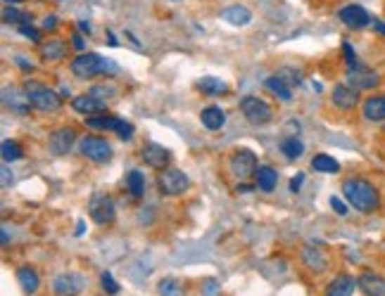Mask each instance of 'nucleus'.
<instances>
[{"mask_svg": "<svg viewBox=\"0 0 385 296\" xmlns=\"http://www.w3.org/2000/svg\"><path fill=\"white\" fill-rule=\"evenodd\" d=\"M136 133V128H133V123H129V121H124L122 119V123H119V128H117V135L122 137V140H131Z\"/></svg>", "mask_w": 385, "mask_h": 296, "instance_id": "ea45409f", "label": "nucleus"}, {"mask_svg": "<svg viewBox=\"0 0 385 296\" xmlns=\"http://www.w3.org/2000/svg\"><path fill=\"white\" fill-rule=\"evenodd\" d=\"M20 34H22V36H27V39H29L31 43H39V46H41V31H39V29H34L31 24H22V27H20Z\"/></svg>", "mask_w": 385, "mask_h": 296, "instance_id": "58836bf2", "label": "nucleus"}, {"mask_svg": "<svg viewBox=\"0 0 385 296\" xmlns=\"http://www.w3.org/2000/svg\"><path fill=\"white\" fill-rule=\"evenodd\" d=\"M331 206H333V211L338 213V216H347V211H350L347 209V204L340 197H331Z\"/></svg>", "mask_w": 385, "mask_h": 296, "instance_id": "79ce46f5", "label": "nucleus"}, {"mask_svg": "<svg viewBox=\"0 0 385 296\" xmlns=\"http://www.w3.org/2000/svg\"><path fill=\"white\" fill-rule=\"evenodd\" d=\"M238 192H243V194H247V192H252L254 187L252 185H247V182H238V187H235Z\"/></svg>", "mask_w": 385, "mask_h": 296, "instance_id": "de8ad7c7", "label": "nucleus"}, {"mask_svg": "<svg viewBox=\"0 0 385 296\" xmlns=\"http://www.w3.org/2000/svg\"><path fill=\"white\" fill-rule=\"evenodd\" d=\"M77 235H84V220H79V225H77Z\"/></svg>", "mask_w": 385, "mask_h": 296, "instance_id": "864d4df0", "label": "nucleus"}, {"mask_svg": "<svg viewBox=\"0 0 385 296\" xmlns=\"http://www.w3.org/2000/svg\"><path fill=\"white\" fill-rule=\"evenodd\" d=\"M383 133H385V128H383Z\"/></svg>", "mask_w": 385, "mask_h": 296, "instance_id": "6e6d98bb", "label": "nucleus"}, {"mask_svg": "<svg viewBox=\"0 0 385 296\" xmlns=\"http://www.w3.org/2000/svg\"><path fill=\"white\" fill-rule=\"evenodd\" d=\"M89 211H91V218L96 220L98 225H110V223H115V218H117V204H115V199L107 197V194L93 197Z\"/></svg>", "mask_w": 385, "mask_h": 296, "instance_id": "1a4fd4ad", "label": "nucleus"}, {"mask_svg": "<svg viewBox=\"0 0 385 296\" xmlns=\"http://www.w3.org/2000/svg\"><path fill=\"white\" fill-rule=\"evenodd\" d=\"M3 22L5 24H31V15H27V12H20L15 8H5L3 10Z\"/></svg>", "mask_w": 385, "mask_h": 296, "instance_id": "72a5a7b5", "label": "nucleus"}, {"mask_svg": "<svg viewBox=\"0 0 385 296\" xmlns=\"http://www.w3.org/2000/svg\"><path fill=\"white\" fill-rule=\"evenodd\" d=\"M343 55H345V65H347V69H355V67H359L357 53H355V48H352L350 43H343Z\"/></svg>", "mask_w": 385, "mask_h": 296, "instance_id": "e433bc0d", "label": "nucleus"}, {"mask_svg": "<svg viewBox=\"0 0 385 296\" xmlns=\"http://www.w3.org/2000/svg\"><path fill=\"white\" fill-rule=\"evenodd\" d=\"M72 109L79 112V114L98 116V114H107V102L91 95V93H84V95H77L72 100Z\"/></svg>", "mask_w": 385, "mask_h": 296, "instance_id": "4468645a", "label": "nucleus"}, {"mask_svg": "<svg viewBox=\"0 0 385 296\" xmlns=\"http://www.w3.org/2000/svg\"><path fill=\"white\" fill-rule=\"evenodd\" d=\"M24 90H27V97L34 109L39 112H58L62 107V95L53 90V88L39 83V81H24Z\"/></svg>", "mask_w": 385, "mask_h": 296, "instance_id": "7ed1b4c3", "label": "nucleus"}, {"mask_svg": "<svg viewBox=\"0 0 385 296\" xmlns=\"http://www.w3.org/2000/svg\"><path fill=\"white\" fill-rule=\"evenodd\" d=\"M79 29H81V31H84V34H89V36H91V31H93L89 22H79Z\"/></svg>", "mask_w": 385, "mask_h": 296, "instance_id": "3c124183", "label": "nucleus"}, {"mask_svg": "<svg viewBox=\"0 0 385 296\" xmlns=\"http://www.w3.org/2000/svg\"><path fill=\"white\" fill-rule=\"evenodd\" d=\"M302 263L316 275L326 273V270L331 268V258H328L324 247H316V244H307V247L302 249Z\"/></svg>", "mask_w": 385, "mask_h": 296, "instance_id": "f8f14e48", "label": "nucleus"}, {"mask_svg": "<svg viewBox=\"0 0 385 296\" xmlns=\"http://www.w3.org/2000/svg\"><path fill=\"white\" fill-rule=\"evenodd\" d=\"M86 287V277L81 273H62L53 280V292L58 296H77Z\"/></svg>", "mask_w": 385, "mask_h": 296, "instance_id": "9d476101", "label": "nucleus"}, {"mask_svg": "<svg viewBox=\"0 0 385 296\" xmlns=\"http://www.w3.org/2000/svg\"><path fill=\"white\" fill-rule=\"evenodd\" d=\"M357 289V280L352 275H335L331 282L326 285L324 296H352Z\"/></svg>", "mask_w": 385, "mask_h": 296, "instance_id": "aec40b11", "label": "nucleus"}, {"mask_svg": "<svg viewBox=\"0 0 385 296\" xmlns=\"http://www.w3.org/2000/svg\"><path fill=\"white\" fill-rule=\"evenodd\" d=\"M331 102L338 107V109L352 112L359 105V90L357 88H352V86H347V83H340V86L333 88Z\"/></svg>", "mask_w": 385, "mask_h": 296, "instance_id": "f3484780", "label": "nucleus"}, {"mask_svg": "<svg viewBox=\"0 0 385 296\" xmlns=\"http://www.w3.org/2000/svg\"><path fill=\"white\" fill-rule=\"evenodd\" d=\"M381 74L374 72V69H366V67H355V69H347V86L357 88L359 93L362 90H374V88L381 86Z\"/></svg>", "mask_w": 385, "mask_h": 296, "instance_id": "6e6552de", "label": "nucleus"}, {"mask_svg": "<svg viewBox=\"0 0 385 296\" xmlns=\"http://www.w3.org/2000/svg\"><path fill=\"white\" fill-rule=\"evenodd\" d=\"M266 90L269 93H274V97H278L281 102H290L293 100V93H290V86L285 83V81H281L278 76H271V79H266Z\"/></svg>", "mask_w": 385, "mask_h": 296, "instance_id": "c85d7f7f", "label": "nucleus"}, {"mask_svg": "<svg viewBox=\"0 0 385 296\" xmlns=\"http://www.w3.org/2000/svg\"><path fill=\"white\" fill-rule=\"evenodd\" d=\"M0 178H3V187H10L12 182H15V178H12V171H10L8 166L0 168Z\"/></svg>", "mask_w": 385, "mask_h": 296, "instance_id": "37998d69", "label": "nucleus"}, {"mask_svg": "<svg viewBox=\"0 0 385 296\" xmlns=\"http://www.w3.org/2000/svg\"><path fill=\"white\" fill-rule=\"evenodd\" d=\"M159 294L162 296H183L185 294V289L181 282L176 280V277H164V280H159Z\"/></svg>", "mask_w": 385, "mask_h": 296, "instance_id": "473e14b6", "label": "nucleus"}, {"mask_svg": "<svg viewBox=\"0 0 385 296\" xmlns=\"http://www.w3.org/2000/svg\"><path fill=\"white\" fill-rule=\"evenodd\" d=\"M219 289H221V285L216 280H204L202 282V292H204V296H216L219 294Z\"/></svg>", "mask_w": 385, "mask_h": 296, "instance_id": "a19ab883", "label": "nucleus"}, {"mask_svg": "<svg viewBox=\"0 0 385 296\" xmlns=\"http://www.w3.org/2000/svg\"><path fill=\"white\" fill-rule=\"evenodd\" d=\"M67 43L60 39H51L46 43H41V58L46 62H62L67 58Z\"/></svg>", "mask_w": 385, "mask_h": 296, "instance_id": "4be33fe9", "label": "nucleus"}, {"mask_svg": "<svg viewBox=\"0 0 385 296\" xmlns=\"http://www.w3.org/2000/svg\"><path fill=\"white\" fill-rule=\"evenodd\" d=\"M362 116L369 123H385V95H371L364 100Z\"/></svg>", "mask_w": 385, "mask_h": 296, "instance_id": "6ab92c4d", "label": "nucleus"}, {"mask_svg": "<svg viewBox=\"0 0 385 296\" xmlns=\"http://www.w3.org/2000/svg\"><path fill=\"white\" fill-rule=\"evenodd\" d=\"M15 3H20V0H5V5H15Z\"/></svg>", "mask_w": 385, "mask_h": 296, "instance_id": "5fc2aeb1", "label": "nucleus"}, {"mask_svg": "<svg viewBox=\"0 0 385 296\" xmlns=\"http://www.w3.org/2000/svg\"><path fill=\"white\" fill-rule=\"evenodd\" d=\"M157 187L159 192L167 194V197H178L190 187V178L178 168H164L157 175Z\"/></svg>", "mask_w": 385, "mask_h": 296, "instance_id": "39448f33", "label": "nucleus"}, {"mask_svg": "<svg viewBox=\"0 0 385 296\" xmlns=\"http://www.w3.org/2000/svg\"><path fill=\"white\" fill-rule=\"evenodd\" d=\"M8 242H10V235H8V228H3V244L8 247Z\"/></svg>", "mask_w": 385, "mask_h": 296, "instance_id": "603ef678", "label": "nucleus"}, {"mask_svg": "<svg viewBox=\"0 0 385 296\" xmlns=\"http://www.w3.org/2000/svg\"><path fill=\"white\" fill-rule=\"evenodd\" d=\"M43 29H46V31L58 29V17H55V15H48L46 20H43Z\"/></svg>", "mask_w": 385, "mask_h": 296, "instance_id": "a18cd8bd", "label": "nucleus"}, {"mask_svg": "<svg viewBox=\"0 0 385 296\" xmlns=\"http://www.w3.org/2000/svg\"><path fill=\"white\" fill-rule=\"evenodd\" d=\"M200 121L207 130H219L223 123H226V112L221 107H204L200 112Z\"/></svg>", "mask_w": 385, "mask_h": 296, "instance_id": "5701e85b", "label": "nucleus"}, {"mask_svg": "<svg viewBox=\"0 0 385 296\" xmlns=\"http://www.w3.org/2000/svg\"><path fill=\"white\" fill-rule=\"evenodd\" d=\"M302 182H304V173H297L293 180H290V192H300V187H302Z\"/></svg>", "mask_w": 385, "mask_h": 296, "instance_id": "c03bdc74", "label": "nucleus"}, {"mask_svg": "<svg viewBox=\"0 0 385 296\" xmlns=\"http://www.w3.org/2000/svg\"><path fill=\"white\" fill-rule=\"evenodd\" d=\"M0 154H3V161L10 163V161H20L24 156V149L20 142L15 140H5L3 144H0Z\"/></svg>", "mask_w": 385, "mask_h": 296, "instance_id": "2f4dec72", "label": "nucleus"}, {"mask_svg": "<svg viewBox=\"0 0 385 296\" xmlns=\"http://www.w3.org/2000/svg\"><path fill=\"white\" fill-rule=\"evenodd\" d=\"M338 17L347 29H355V31L366 29L371 22H374L371 20V15L362 8V5H345V8L338 12Z\"/></svg>", "mask_w": 385, "mask_h": 296, "instance_id": "ddd939ff", "label": "nucleus"}, {"mask_svg": "<svg viewBox=\"0 0 385 296\" xmlns=\"http://www.w3.org/2000/svg\"><path fill=\"white\" fill-rule=\"evenodd\" d=\"M228 168H231V173L235 175L238 180H247L250 175L257 173V156H254L252 149H235L231 154V159H228Z\"/></svg>", "mask_w": 385, "mask_h": 296, "instance_id": "0eeeda50", "label": "nucleus"}, {"mask_svg": "<svg viewBox=\"0 0 385 296\" xmlns=\"http://www.w3.org/2000/svg\"><path fill=\"white\" fill-rule=\"evenodd\" d=\"M357 287L362 289L364 296H385V277L366 270L357 277Z\"/></svg>", "mask_w": 385, "mask_h": 296, "instance_id": "a211bd4d", "label": "nucleus"}, {"mask_svg": "<svg viewBox=\"0 0 385 296\" xmlns=\"http://www.w3.org/2000/svg\"><path fill=\"white\" fill-rule=\"evenodd\" d=\"M281 152H283L285 159L295 161L304 154V142L297 140V135H288V137H283L281 140Z\"/></svg>", "mask_w": 385, "mask_h": 296, "instance_id": "cd10ccee", "label": "nucleus"}, {"mask_svg": "<svg viewBox=\"0 0 385 296\" xmlns=\"http://www.w3.org/2000/svg\"><path fill=\"white\" fill-rule=\"evenodd\" d=\"M254 178H257V187H259V190H262V192H271L276 187V182H278V173L271 166H259L257 173H254Z\"/></svg>", "mask_w": 385, "mask_h": 296, "instance_id": "bb28decb", "label": "nucleus"}, {"mask_svg": "<svg viewBox=\"0 0 385 296\" xmlns=\"http://www.w3.org/2000/svg\"><path fill=\"white\" fill-rule=\"evenodd\" d=\"M72 46L77 48V50H84V46H86V43H84V39H81V36H79V34H74V36H72Z\"/></svg>", "mask_w": 385, "mask_h": 296, "instance_id": "49530a36", "label": "nucleus"}, {"mask_svg": "<svg viewBox=\"0 0 385 296\" xmlns=\"http://www.w3.org/2000/svg\"><path fill=\"white\" fill-rule=\"evenodd\" d=\"M221 20H226L233 27H247L252 22V12L243 5H233V8H226L221 12Z\"/></svg>", "mask_w": 385, "mask_h": 296, "instance_id": "393cba45", "label": "nucleus"}, {"mask_svg": "<svg viewBox=\"0 0 385 296\" xmlns=\"http://www.w3.org/2000/svg\"><path fill=\"white\" fill-rule=\"evenodd\" d=\"M343 197L352 209L362 213H374L381 206V194H378L374 182L366 178H347L343 182Z\"/></svg>", "mask_w": 385, "mask_h": 296, "instance_id": "f257e3e1", "label": "nucleus"}, {"mask_svg": "<svg viewBox=\"0 0 385 296\" xmlns=\"http://www.w3.org/2000/svg\"><path fill=\"white\" fill-rule=\"evenodd\" d=\"M17 282L22 285L24 294H36L41 287V277L31 266H22L20 270H17Z\"/></svg>", "mask_w": 385, "mask_h": 296, "instance_id": "b1692460", "label": "nucleus"}, {"mask_svg": "<svg viewBox=\"0 0 385 296\" xmlns=\"http://www.w3.org/2000/svg\"><path fill=\"white\" fill-rule=\"evenodd\" d=\"M15 62H17V65H20L22 69H27V72H31V69H34V67H31V65H29V62H27V60H24V58H15Z\"/></svg>", "mask_w": 385, "mask_h": 296, "instance_id": "09e8293b", "label": "nucleus"}, {"mask_svg": "<svg viewBox=\"0 0 385 296\" xmlns=\"http://www.w3.org/2000/svg\"><path fill=\"white\" fill-rule=\"evenodd\" d=\"M141 156H143V161H145L148 166L157 168V171L169 168V161H171V152L164 147V144H157V142H148L145 147L141 149Z\"/></svg>", "mask_w": 385, "mask_h": 296, "instance_id": "9b49d317", "label": "nucleus"}, {"mask_svg": "<svg viewBox=\"0 0 385 296\" xmlns=\"http://www.w3.org/2000/svg\"><path fill=\"white\" fill-rule=\"evenodd\" d=\"M312 168L319 173H338L340 171V163L333 159L331 154H316L312 159Z\"/></svg>", "mask_w": 385, "mask_h": 296, "instance_id": "c756f323", "label": "nucleus"}, {"mask_svg": "<svg viewBox=\"0 0 385 296\" xmlns=\"http://www.w3.org/2000/svg\"><path fill=\"white\" fill-rule=\"evenodd\" d=\"M195 88L207 97H223L228 93V83H223L221 79L216 76H202L195 81Z\"/></svg>", "mask_w": 385, "mask_h": 296, "instance_id": "412c9836", "label": "nucleus"}, {"mask_svg": "<svg viewBox=\"0 0 385 296\" xmlns=\"http://www.w3.org/2000/svg\"><path fill=\"white\" fill-rule=\"evenodd\" d=\"M3 102L8 109H12V114H22V116H27L29 112H31V102H29V97H27V90H20V88H15V86H8L3 90Z\"/></svg>", "mask_w": 385, "mask_h": 296, "instance_id": "2eb2a0df", "label": "nucleus"}, {"mask_svg": "<svg viewBox=\"0 0 385 296\" xmlns=\"http://www.w3.org/2000/svg\"><path fill=\"white\" fill-rule=\"evenodd\" d=\"M79 154L96 163H105L112 159V144L105 140V137L84 135L81 140H79Z\"/></svg>", "mask_w": 385, "mask_h": 296, "instance_id": "423d86ee", "label": "nucleus"}, {"mask_svg": "<svg viewBox=\"0 0 385 296\" xmlns=\"http://www.w3.org/2000/svg\"><path fill=\"white\" fill-rule=\"evenodd\" d=\"M126 190L131 192V197H143V192H145V175H143L141 171H133L126 175Z\"/></svg>", "mask_w": 385, "mask_h": 296, "instance_id": "7c9ffc66", "label": "nucleus"}, {"mask_svg": "<svg viewBox=\"0 0 385 296\" xmlns=\"http://www.w3.org/2000/svg\"><path fill=\"white\" fill-rule=\"evenodd\" d=\"M100 285L107 294H119V285L115 282V277H112L110 273H103L100 275Z\"/></svg>", "mask_w": 385, "mask_h": 296, "instance_id": "4c0bfd02", "label": "nucleus"}, {"mask_svg": "<svg viewBox=\"0 0 385 296\" xmlns=\"http://www.w3.org/2000/svg\"><path fill=\"white\" fill-rule=\"evenodd\" d=\"M74 140H77V130L74 128H58V130H53L51 140H48V147H51V152L55 156H65V154H70Z\"/></svg>", "mask_w": 385, "mask_h": 296, "instance_id": "dca6fc26", "label": "nucleus"}, {"mask_svg": "<svg viewBox=\"0 0 385 296\" xmlns=\"http://www.w3.org/2000/svg\"><path fill=\"white\" fill-rule=\"evenodd\" d=\"M374 29H376V34H381V36H385V24H383V22H378V20H374Z\"/></svg>", "mask_w": 385, "mask_h": 296, "instance_id": "8fccbe9b", "label": "nucleus"}, {"mask_svg": "<svg viewBox=\"0 0 385 296\" xmlns=\"http://www.w3.org/2000/svg\"><path fill=\"white\" fill-rule=\"evenodd\" d=\"M274 76H278L281 81H285L290 88L293 86H300L302 83V76H300V72H295V69H290V67H283V69H278V72L274 74Z\"/></svg>", "mask_w": 385, "mask_h": 296, "instance_id": "f704fd0d", "label": "nucleus"}, {"mask_svg": "<svg viewBox=\"0 0 385 296\" xmlns=\"http://www.w3.org/2000/svg\"><path fill=\"white\" fill-rule=\"evenodd\" d=\"M72 74L81 81H89V79H96L100 74H107V72H115V65L107 62L105 58H100L98 53H81L79 58L72 60Z\"/></svg>", "mask_w": 385, "mask_h": 296, "instance_id": "f03ea898", "label": "nucleus"}, {"mask_svg": "<svg viewBox=\"0 0 385 296\" xmlns=\"http://www.w3.org/2000/svg\"><path fill=\"white\" fill-rule=\"evenodd\" d=\"M91 95H96V97H100V100H107V97H115V93H117V86H96V88H91Z\"/></svg>", "mask_w": 385, "mask_h": 296, "instance_id": "c9c22d12", "label": "nucleus"}, {"mask_svg": "<svg viewBox=\"0 0 385 296\" xmlns=\"http://www.w3.org/2000/svg\"><path fill=\"white\" fill-rule=\"evenodd\" d=\"M119 123H122V119H117V116H112V114H98V116H89V119H86V126H89V128L112 130V133H117Z\"/></svg>", "mask_w": 385, "mask_h": 296, "instance_id": "a878e982", "label": "nucleus"}, {"mask_svg": "<svg viewBox=\"0 0 385 296\" xmlns=\"http://www.w3.org/2000/svg\"><path fill=\"white\" fill-rule=\"evenodd\" d=\"M240 112H243V116L250 121L252 126H266L274 119V109H271L269 102H264V100L254 97V95H245L240 100Z\"/></svg>", "mask_w": 385, "mask_h": 296, "instance_id": "20e7f679", "label": "nucleus"}]
</instances>
